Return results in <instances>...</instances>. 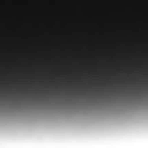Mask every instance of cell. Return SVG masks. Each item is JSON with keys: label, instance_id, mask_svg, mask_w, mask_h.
Here are the masks:
<instances>
[{"label": "cell", "instance_id": "obj_1", "mask_svg": "<svg viewBox=\"0 0 148 148\" xmlns=\"http://www.w3.org/2000/svg\"><path fill=\"white\" fill-rule=\"evenodd\" d=\"M148 132V0H0V137Z\"/></svg>", "mask_w": 148, "mask_h": 148}]
</instances>
